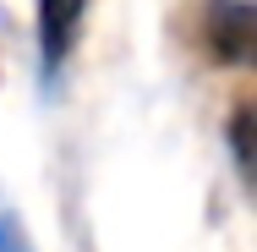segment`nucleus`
Returning a JSON list of instances; mask_svg holds the SVG:
<instances>
[{
  "label": "nucleus",
  "mask_w": 257,
  "mask_h": 252,
  "mask_svg": "<svg viewBox=\"0 0 257 252\" xmlns=\"http://www.w3.org/2000/svg\"><path fill=\"white\" fill-rule=\"evenodd\" d=\"M0 252H39V247L22 236V225H17V219H6V214H0Z\"/></svg>",
  "instance_id": "nucleus-3"
},
{
  "label": "nucleus",
  "mask_w": 257,
  "mask_h": 252,
  "mask_svg": "<svg viewBox=\"0 0 257 252\" xmlns=\"http://www.w3.org/2000/svg\"><path fill=\"white\" fill-rule=\"evenodd\" d=\"M224 137H230V153H235L241 181H252V104H235V115H230Z\"/></svg>",
  "instance_id": "nucleus-2"
},
{
  "label": "nucleus",
  "mask_w": 257,
  "mask_h": 252,
  "mask_svg": "<svg viewBox=\"0 0 257 252\" xmlns=\"http://www.w3.org/2000/svg\"><path fill=\"white\" fill-rule=\"evenodd\" d=\"M93 0H33V39H39V77L60 82L66 60L77 55V39L88 28Z\"/></svg>",
  "instance_id": "nucleus-1"
}]
</instances>
